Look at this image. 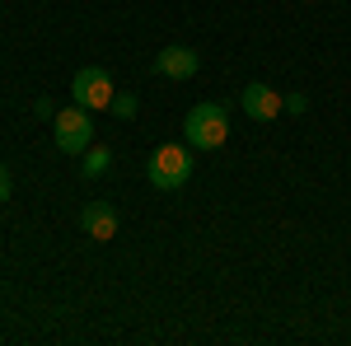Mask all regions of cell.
Wrapping results in <instances>:
<instances>
[{
	"mask_svg": "<svg viewBox=\"0 0 351 346\" xmlns=\"http://www.w3.org/2000/svg\"><path fill=\"white\" fill-rule=\"evenodd\" d=\"M183 140H188L192 150H220L225 140H230V112L225 103H197L188 108V117H183Z\"/></svg>",
	"mask_w": 351,
	"mask_h": 346,
	"instance_id": "cell-1",
	"label": "cell"
},
{
	"mask_svg": "<svg viewBox=\"0 0 351 346\" xmlns=\"http://www.w3.org/2000/svg\"><path fill=\"white\" fill-rule=\"evenodd\" d=\"M192 145H173V140H164L160 150L150 155V164H145V178H150V187H160V192H178V187L192 178Z\"/></svg>",
	"mask_w": 351,
	"mask_h": 346,
	"instance_id": "cell-2",
	"label": "cell"
},
{
	"mask_svg": "<svg viewBox=\"0 0 351 346\" xmlns=\"http://www.w3.org/2000/svg\"><path fill=\"white\" fill-rule=\"evenodd\" d=\"M52 140H56V150H61V155H84V150L94 145V112H89V108H80V103L56 108Z\"/></svg>",
	"mask_w": 351,
	"mask_h": 346,
	"instance_id": "cell-3",
	"label": "cell"
},
{
	"mask_svg": "<svg viewBox=\"0 0 351 346\" xmlns=\"http://www.w3.org/2000/svg\"><path fill=\"white\" fill-rule=\"evenodd\" d=\"M112 75L104 71V66H84V71H75V80H71V99L80 108H89V112H99V108L112 103Z\"/></svg>",
	"mask_w": 351,
	"mask_h": 346,
	"instance_id": "cell-4",
	"label": "cell"
},
{
	"mask_svg": "<svg viewBox=\"0 0 351 346\" xmlns=\"http://www.w3.org/2000/svg\"><path fill=\"white\" fill-rule=\"evenodd\" d=\"M239 108H243V117H253V122H276V112H286V94H276L271 84L253 80V84H243Z\"/></svg>",
	"mask_w": 351,
	"mask_h": 346,
	"instance_id": "cell-5",
	"label": "cell"
},
{
	"mask_svg": "<svg viewBox=\"0 0 351 346\" xmlns=\"http://www.w3.org/2000/svg\"><path fill=\"white\" fill-rule=\"evenodd\" d=\"M197 71H202V56L192 47H183V42H173V47H164L155 56V75H164V80H192Z\"/></svg>",
	"mask_w": 351,
	"mask_h": 346,
	"instance_id": "cell-6",
	"label": "cell"
},
{
	"mask_svg": "<svg viewBox=\"0 0 351 346\" xmlns=\"http://www.w3.org/2000/svg\"><path fill=\"white\" fill-rule=\"evenodd\" d=\"M80 230H84V234H89L94 243L117 239V211H112L108 201H84V211H80Z\"/></svg>",
	"mask_w": 351,
	"mask_h": 346,
	"instance_id": "cell-7",
	"label": "cell"
},
{
	"mask_svg": "<svg viewBox=\"0 0 351 346\" xmlns=\"http://www.w3.org/2000/svg\"><path fill=\"white\" fill-rule=\"evenodd\" d=\"M108 169H112V150L108 145H89V150H84V164H80L84 178H104Z\"/></svg>",
	"mask_w": 351,
	"mask_h": 346,
	"instance_id": "cell-8",
	"label": "cell"
},
{
	"mask_svg": "<svg viewBox=\"0 0 351 346\" xmlns=\"http://www.w3.org/2000/svg\"><path fill=\"white\" fill-rule=\"evenodd\" d=\"M108 112H112V117H122V122H132L136 112H141V99H136V94H112Z\"/></svg>",
	"mask_w": 351,
	"mask_h": 346,
	"instance_id": "cell-9",
	"label": "cell"
},
{
	"mask_svg": "<svg viewBox=\"0 0 351 346\" xmlns=\"http://www.w3.org/2000/svg\"><path fill=\"white\" fill-rule=\"evenodd\" d=\"M10 197H14V178H10V169L0 164V206H5Z\"/></svg>",
	"mask_w": 351,
	"mask_h": 346,
	"instance_id": "cell-10",
	"label": "cell"
},
{
	"mask_svg": "<svg viewBox=\"0 0 351 346\" xmlns=\"http://www.w3.org/2000/svg\"><path fill=\"white\" fill-rule=\"evenodd\" d=\"M286 112H309V99L304 94H286Z\"/></svg>",
	"mask_w": 351,
	"mask_h": 346,
	"instance_id": "cell-11",
	"label": "cell"
},
{
	"mask_svg": "<svg viewBox=\"0 0 351 346\" xmlns=\"http://www.w3.org/2000/svg\"><path fill=\"white\" fill-rule=\"evenodd\" d=\"M33 112H38V117H43V122H52V117H56L52 99H38V103H33Z\"/></svg>",
	"mask_w": 351,
	"mask_h": 346,
	"instance_id": "cell-12",
	"label": "cell"
}]
</instances>
